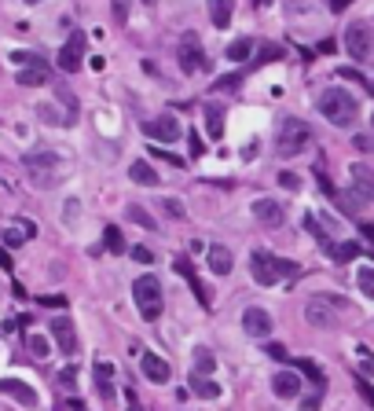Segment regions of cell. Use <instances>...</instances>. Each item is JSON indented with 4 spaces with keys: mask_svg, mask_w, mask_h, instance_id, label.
<instances>
[{
    "mask_svg": "<svg viewBox=\"0 0 374 411\" xmlns=\"http://www.w3.org/2000/svg\"><path fill=\"white\" fill-rule=\"evenodd\" d=\"M319 114H323L330 125L349 129V125L356 122V114H360V103H356L352 92H345V89H327V92L319 96Z\"/></svg>",
    "mask_w": 374,
    "mask_h": 411,
    "instance_id": "1",
    "label": "cell"
},
{
    "mask_svg": "<svg viewBox=\"0 0 374 411\" xmlns=\"http://www.w3.org/2000/svg\"><path fill=\"white\" fill-rule=\"evenodd\" d=\"M133 298H136V308L143 312L147 320H158L161 316V308H166V298H161V283H158V275H140L136 283H133Z\"/></svg>",
    "mask_w": 374,
    "mask_h": 411,
    "instance_id": "2",
    "label": "cell"
},
{
    "mask_svg": "<svg viewBox=\"0 0 374 411\" xmlns=\"http://www.w3.org/2000/svg\"><path fill=\"white\" fill-rule=\"evenodd\" d=\"M308 140H312L308 125H305L301 118H286V122L279 125V140H275V147H279L283 158H294V155H301L305 147H308Z\"/></svg>",
    "mask_w": 374,
    "mask_h": 411,
    "instance_id": "3",
    "label": "cell"
},
{
    "mask_svg": "<svg viewBox=\"0 0 374 411\" xmlns=\"http://www.w3.org/2000/svg\"><path fill=\"white\" fill-rule=\"evenodd\" d=\"M176 59H180V70L184 74L209 70V59H206V52L199 48V34H191V30L180 37V44H176Z\"/></svg>",
    "mask_w": 374,
    "mask_h": 411,
    "instance_id": "4",
    "label": "cell"
},
{
    "mask_svg": "<svg viewBox=\"0 0 374 411\" xmlns=\"http://www.w3.org/2000/svg\"><path fill=\"white\" fill-rule=\"evenodd\" d=\"M81 59H85V30H74L67 37V44L59 48V70L77 74L81 70Z\"/></svg>",
    "mask_w": 374,
    "mask_h": 411,
    "instance_id": "5",
    "label": "cell"
},
{
    "mask_svg": "<svg viewBox=\"0 0 374 411\" xmlns=\"http://www.w3.org/2000/svg\"><path fill=\"white\" fill-rule=\"evenodd\" d=\"M250 275H253V283L272 287L275 279H279V257H272L268 250H253V257H250Z\"/></svg>",
    "mask_w": 374,
    "mask_h": 411,
    "instance_id": "6",
    "label": "cell"
},
{
    "mask_svg": "<svg viewBox=\"0 0 374 411\" xmlns=\"http://www.w3.org/2000/svg\"><path fill=\"white\" fill-rule=\"evenodd\" d=\"M345 48H349V56L352 59H367L374 52V34H370V26L367 22H352L345 30Z\"/></svg>",
    "mask_w": 374,
    "mask_h": 411,
    "instance_id": "7",
    "label": "cell"
},
{
    "mask_svg": "<svg viewBox=\"0 0 374 411\" xmlns=\"http://www.w3.org/2000/svg\"><path fill=\"white\" fill-rule=\"evenodd\" d=\"M140 129H143V136L161 140V143H173L176 136H180V122H176L173 114H161V118H147V122H140Z\"/></svg>",
    "mask_w": 374,
    "mask_h": 411,
    "instance_id": "8",
    "label": "cell"
},
{
    "mask_svg": "<svg viewBox=\"0 0 374 411\" xmlns=\"http://www.w3.org/2000/svg\"><path fill=\"white\" fill-rule=\"evenodd\" d=\"M52 338H55V345H59V353H62V356H74V353H77V331H74V320L55 316V320H52Z\"/></svg>",
    "mask_w": 374,
    "mask_h": 411,
    "instance_id": "9",
    "label": "cell"
},
{
    "mask_svg": "<svg viewBox=\"0 0 374 411\" xmlns=\"http://www.w3.org/2000/svg\"><path fill=\"white\" fill-rule=\"evenodd\" d=\"M242 331H246L250 338H268L272 334V316H268V312L265 308H246V312H242Z\"/></svg>",
    "mask_w": 374,
    "mask_h": 411,
    "instance_id": "10",
    "label": "cell"
},
{
    "mask_svg": "<svg viewBox=\"0 0 374 411\" xmlns=\"http://www.w3.org/2000/svg\"><path fill=\"white\" fill-rule=\"evenodd\" d=\"M349 176H352V191L360 195L363 202H374V169L363 166V162H356V166L349 169Z\"/></svg>",
    "mask_w": 374,
    "mask_h": 411,
    "instance_id": "11",
    "label": "cell"
},
{
    "mask_svg": "<svg viewBox=\"0 0 374 411\" xmlns=\"http://www.w3.org/2000/svg\"><path fill=\"white\" fill-rule=\"evenodd\" d=\"M305 320L312 323V327H319V331L334 327V308H330V301L327 298H312V301L305 305Z\"/></svg>",
    "mask_w": 374,
    "mask_h": 411,
    "instance_id": "12",
    "label": "cell"
},
{
    "mask_svg": "<svg viewBox=\"0 0 374 411\" xmlns=\"http://www.w3.org/2000/svg\"><path fill=\"white\" fill-rule=\"evenodd\" d=\"M253 217L261 221V224H268V228H279L286 221V209L275 202V199H257L253 202Z\"/></svg>",
    "mask_w": 374,
    "mask_h": 411,
    "instance_id": "13",
    "label": "cell"
},
{
    "mask_svg": "<svg viewBox=\"0 0 374 411\" xmlns=\"http://www.w3.org/2000/svg\"><path fill=\"white\" fill-rule=\"evenodd\" d=\"M0 393H8V397H15V400L26 404V407H37V389L26 386V382H19V378H0Z\"/></svg>",
    "mask_w": 374,
    "mask_h": 411,
    "instance_id": "14",
    "label": "cell"
},
{
    "mask_svg": "<svg viewBox=\"0 0 374 411\" xmlns=\"http://www.w3.org/2000/svg\"><path fill=\"white\" fill-rule=\"evenodd\" d=\"M272 393L275 397H283V400H294L298 393H301V378H298V371H279L272 378Z\"/></svg>",
    "mask_w": 374,
    "mask_h": 411,
    "instance_id": "15",
    "label": "cell"
},
{
    "mask_svg": "<svg viewBox=\"0 0 374 411\" xmlns=\"http://www.w3.org/2000/svg\"><path fill=\"white\" fill-rule=\"evenodd\" d=\"M202 122H206L209 140H220V136H224V107H220V103L209 100V103L202 107Z\"/></svg>",
    "mask_w": 374,
    "mask_h": 411,
    "instance_id": "16",
    "label": "cell"
},
{
    "mask_svg": "<svg viewBox=\"0 0 374 411\" xmlns=\"http://www.w3.org/2000/svg\"><path fill=\"white\" fill-rule=\"evenodd\" d=\"M140 371H143L147 382H169V364L161 356H154V353H147V356L140 360Z\"/></svg>",
    "mask_w": 374,
    "mask_h": 411,
    "instance_id": "17",
    "label": "cell"
},
{
    "mask_svg": "<svg viewBox=\"0 0 374 411\" xmlns=\"http://www.w3.org/2000/svg\"><path fill=\"white\" fill-rule=\"evenodd\" d=\"M173 268H176V272H180V275L187 279V283H191V290H194V298H199L202 305H209V290L202 287V279H199V275H194V268H191V261H187V257H176V261H173Z\"/></svg>",
    "mask_w": 374,
    "mask_h": 411,
    "instance_id": "18",
    "label": "cell"
},
{
    "mask_svg": "<svg viewBox=\"0 0 374 411\" xmlns=\"http://www.w3.org/2000/svg\"><path fill=\"white\" fill-rule=\"evenodd\" d=\"M22 166H26L29 173H52V169L59 166V155H55V151H29V155L22 158Z\"/></svg>",
    "mask_w": 374,
    "mask_h": 411,
    "instance_id": "19",
    "label": "cell"
},
{
    "mask_svg": "<svg viewBox=\"0 0 374 411\" xmlns=\"http://www.w3.org/2000/svg\"><path fill=\"white\" fill-rule=\"evenodd\" d=\"M206 261H209V268H213L217 275H227V272H232V265H235V257H232V250H227V246H209V250H206Z\"/></svg>",
    "mask_w": 374,
    "mask_h": 411,
    "instance_id": "20",
    "label": "cell"
},
{
    "mask_svg": "<svg viewBox=\"0 0 374 411\" xmlns=\"http://www.w3.org/2000/svg\"><path fill=\"white\" fill-rule=\"evenodd\" d=\"M232 11H235V0H209V19H213L217 30L232 26Z\"/></svg>",
    "mask_w": 374,
    "mask_h": 411,
    "instance_id": "21",
    "label": "cell"
},
{
    "mask_svg": "<svg viewBox=\"0 0 374 411\" xmlns=\"http://www.w3.org/2000/svg\"><path fill=\"white\" fill-rule=\"evenodd\" d=\"M114 364H107V360H100L95 364V389H100V397L103 400H114Z\"/></svg>",
    "mask_w": 374,
    "mask_h": 411,
    "instance_id": "22",
    "label": "cell"
},
{
    "mask_svg": "<svg viewBox=\"0 0 374 411\" xmlns=\"http://www.w3.org/2000/svg\"><path fill=\"white\" fill-rule=\"evenodd\" d=\"M128 176H133L140 188H154V184H158V173H154V166H147V162H133Z\"/></svg>",
    "mask_w": 374,
    "mask_h": 411,
    "instance_id": "23",
    "label": "cell"
},
{
    "mask_svg": "<svg viewBox=\"0 0 374 411\" xmlns=\"http://www.w3.org/2000/svg\"><path fill=\"white\" fill-rule=\"evenodd\" d=\"M48 81V70L41 67V63H29L26 70H19V85L22 89H34V85H44Z\"/></svg>",
    "mask_w": 374,
    "mask_h": 411,
    "instance_id": "24",
    "label": "cell"
},
{
    "mask_svg": "<svg viewBox=\"0 0 374 411\" xmlns=\"http://www.w3.org/2000/svg\"><path fill=\"white\" fill-rule=\"evenodd\" d=\"M191 393H199V397H206V400H213L217 393H220V386L217 382H209L206 374H191Z\"/></svg>",
    "mask_w": 374,
    "mask_h": 411,
    "instance_id": "25",
    "label": "cell"
},
{
    "mask_svg": "<svg viewBox=\"0 0 374 411\" xmlns=\"http://www.w3.org/2000/svg\"><path fill=\"white\" fill-rule=\"evenodd\" d=\"M250 52H253V41L250 37H239V41L227 44V59H232V63H246Z\"/></svg>",
    "mask_w": 374,
    "mask_h": 411,
    "instance_id": "26",
    "label": "cell"
},
{
    "mask_svg": "<svg viewBox=\"0 0 374 411\" xmlns=\"http://www.w3.org/2000/svg\"><path fill=\"white\" fill-rule=\"evenodd\" d=\"M125 213H128V221H133V224H140V228H147V232H158V221L151 217V213H147V209H140V206H128Z\"/></svg>",
    "mask_w": 374,
    "mask_h": 411,
    "instance_id": "27",
    "label": "cell"
},
{
    "mask_svg": "<svg viewBox=\"0 0 374 411\" xmlns=\"http://www.w3.org/2000/svg\"><path fill=\"white\" fill-rule=\"evenodd\" d=\"M330 254L338 265H345V261H356L360 257V242H341V246H330Z\"/></svg>",
    "mask_w": 374,
    "mask_h": 411,
    "instance_id": "28",
    "label": "cell"
},
{
    "mask_svg": "<svg viewBox=\"0 0 374 411\" xmlns=\"http://www.w3.org/2000/svg\"><path fill=\"white\" fill-rule=\"evenodd\" d=\"M26 345H29V353H34L37 360H48V356H52V345H48V338H44V334H29V338H26Z\"/></svg>",
    "mask_w": 374,
    "mask_h": 411,
    "instance_id": "29",
    "label": "cell"
},
{
    "mask_svg": "<svg viewBox=\"0 0 374 411\" xmlns=\"http://www.w3.org/2000/svg\"><path fill=\"white\" fill-rule=\"evenodd\" d=\"M213 367H217L213 353H209V349H194V374H209Z\"/></svg>",
    "mask_w": 374,
    "mask_h": 411,
    "instance_id": "30",
    "label": "cell"
},
{
    "mask_svg": "<svg viewBox=\"0 0 374 411\" xmlns=\"http://www.w3.org/2000/svg\"><path fill=\"white\" fill-rule=\"evenodd\" d=\"M356 287H360L367 298L374 301V268H370V265H363L360 272H356Z\"/></svg>",
    "mask_w": 374,
    "mask_h": 411,
    "instance_id": "31",
    "label": "cell"
},
{
    "mask_svg": "<svg viewBox=\"0 0 374 411\" xmlns=\"http://www.w3.org/2000/svg\"><path fill=\"white\" fill-rule=\"evenodd\" d=\"M103 235H107L103 242H107V250H110V254H125V239H121V232H118V228H107Z\"/></svg>",
    "mask_w": 374,
    "mask_h": 411,
    "instance_id": "32",
    "label": "cell"
},
{
    "mask_svg": "<svg viewBox=\"0 0 374 411\" xmlns=\"http://www.w3.org/2000/svg\"><path fill=\"white\" fill-rule=\"evenodd\" d=\"M298 371H301V374H308V378H312V382L323 389V371L312 364V360H298Z\"/></svg>",
    "mask_w": 374,
    "mask_h": 411,
    "instance_id": "33",
    "label": "cell"
},
{
    "mask_svg": "<svg viewBox=\"0 0 374 411\" xmlns=\"http://www.w3.org/2000/svg\"><path fill=\"white\" fill-rule=\"evenodd\" d=\"M275 59H283V48H279V44H261L257 63H275Z\"/></svg>",
    "mask_w": 374,
    "mask_h": 411,
    "instance_id": "34",
    "label": "cell"
},
{
    "mask_svg": "<svg viewBox=\"0 0 374 411\" xmlns=\"http://www.w3.org/2000/svg\"><path fill=\"white\" fill-rule=\"evenodd\" d=\"M158 206H161V209H166V213H169V217H176V221H180V217H184V202H180V199H161Z\"/></svg>",
    "mask_w": 374,
    "mask_h": 411,
    "instance_id": "35",
    "label": "cell"
},
{
    "mask_svg": "<svg viewBox=\"0 0 374 411\" xmlns=\"http://www.w3.org/2000/svg\"><path fill=\"white\" fill-rule=\"evenodd\" d=\"M22 242H26L22 228H8V232H4V246H11V250H15V246H22Z\"/></svg>",
    "mask_w": 374,
    "mask_h": 411,
    "instance_id": "36",
    "label": "cell"
},
{
    "mask_svg": "<svg viewBox=\"0 0 374 411\" xmlns=\"http://www.w3.org/2000/svg\"><path fill=\"white\" fill-rule=\"evenodd\" d=\"M37 114L48 122V125H59V114H55V107L52 103H37Z\"/></svg>",
    "mask_w": 374,
    "mask_h": 411,
    "instance_id": "37",
    "label": "cell"
},
{
    "mask_svg": "<svg viewBox=\"0 0 374 411\" xmlns=\"http://www.w3.org/2000/svg\"><path fill=\"white\" fill-rule=\"evenodd\" d=\"M279 184H283L286 191H298V188H301V176H298V173H279Z\"/></svg>",
    "mask_w": 374,
    "mask_h": 411,
    "instance_id": "38",
    "label": "cell"
},
{
    "mask_svg": "<svg viewBox=\"0 0 374 411\" xmlns=\"http://www.w3.org/2000/svg\"><path fill=\"white\" fill-rule=\"evenodd\" d=\"M59 386H62V389H74V386H77V367H67V371H62V374H59Z\"/></svg>",
    "mask_w": 374,
    "mask_h": 411,
    "instance_id": "39",
    "label": "cell"
},
{
    "mask_svg": "<svg viewBox=\"0 0 374 411\" xmlns=\"http://www.w3.org/2000/svg\"><path fill=\"white\" fill-rule=\"evenodd\" d=\"M356 389H360V397H363V400L374 407V386L367 382V378H360V382H356Z\"/></svg>",
    "mask_w": 374,
    "mask_h": 411,
    "instance_id": "40",
    "label": "cell"
},
{
    "mask_svg": "<svg viewBox=\"0 0 374 411\" xmlns=\"http://www.w3.org/2000/svg\"><path fill=\"white\" fill-rule=\"evenodd\" d=\"M133 257L140 261V265H151V261H154V254L147 250V246H133Z\"/></svg>",
    "mask_w": 374,
    "mask_h": 411,
    "instance_id": "41",
    "label": "cell"
},
{
    "mask_svg": "<svg viewBox=\"0 0 374 411\" xmlns=\"http://www.w3.org/2000/svg\"><path fill=\"white\" fill-rule=\"evenodd\" d=\"M114 15H118V22L128 19V0H114Z\"/></svg>",
    "mask_w": 374,
    "mask_h": 411,
    "instance_id": "42",
    "label": "cell"
},
{
    "mask_svg": "<svg viewBox=\"0 0 374 411\" xmlns=\"http://www.w3.org/2000/svg\"><path fill=\"white\" fill-rule=\"evenodd\" d=\"M265 353H268L272 360H286V349H283V345H279V341H272V345H268V349H265Z\"/></svg>",
    "mask_w": 374,
    "mask_h": 411,
    "instance_id": "43",
    "label": "cell"
},
{
    "mask_svg": "<svg viewBox=\"0 0 374 411\" xmlns=\"http://www.w3.org/2000/svg\"><path fill=\"white\" fill-rule=\"evenodd\" d=\"M154 155H158V158H166V162H173V166H176V169H180V166H184V158H176V155H169V151H158V147H154Z\"/></svg>",
    "mask_w": 374,
    "mask_h": 411,
    "instance_id": "44",
    "label": "cell"
},
{
    "mask_svg": "<svg viewBox=\"0 0 374 411\" xmlns=\"http://www.w3.org/2000/svg\"><path fill=\"white\" fill-rule=\"evenodd\" d=\"M34 184L37 188H52V173H34Z\"/></svg>",
    "mask_w": 374,
    "mask_h": 411,
    "instance_id": "45",
    "label": "cell"
},
{
    "mask_svg": "<svg viewBox=\"0 0 374 411\" xmlns=\"http://www.w3.org/2000/svg\"><path fill=\"white\" fill-rule=\"evenodd\" d=\"M356 147H360V151H374V140L370 136H356Z\"/></svg>",
    "mask_w": 374,
    "mask_h": 411,
    "instance_id": "46",
    "label": "cell"
},
{
    "mask_svg": "<svg viewBox=\"0 0 374 411\" xmlns=\"http://www.w3.org/2000/svg\"><path fill=\"white\" fill-rule=\"evenodd\" d=\"M352 4V0H330V11H345Z\"/></svg>",
    "mask_w": 374,
    "mask_h": 411,
    "instance_id": "47",
    "label": "cell"
},
{
    "mask_svg": "<svg viewBox=\"0 0 374 411\" xmlns=\"http://www.w3.org/2000/svg\"><path fill=\"white\" fill-rule=\"evenodd\" d=\"M0 268L11 272V257H8V250H0Z\"/></svg>",
    "mask_w": 374,
    "mask_h": 411,
    "instance_id": "48",
    "label": "cell"
},
{
    "mask_svg": "<svg viewBox=\"0 0 374 411\" xmlns=\"http://www.w3.org/2000/svg\"><path fill=\"white\" fill-rule=\"evenodd\" d=\"M67 217H70V221H77V202H74V199L67 202Z\"/></svg>",
    "mask_w": 374,
    "mask_h": 411,
    "instance_id": "49",
    "label": "cell"
},
{
    "mask_svg": "<svg viewBox=\"0 0 374 411\" xmlns=\"http://www.w3.org/2000/svg\"><path fill=\"white\" fill-rule=\"evenodd\" d=\"M301 411H319V400H316V397H312V400H305V404H301Z\"/></svg>",
    "mask_w": 374,
    "mask_h": 411,
    "instance_id": "50",
    "label": "cell"
},
{
    "mask_svg": "<svg viewBox=\"0 0 374 411\" xmlns=\"http://www.w3.org/2000/svg\"><path fill=\"white\" fill-rule=\"evenodd\" d=\"M363 235H367V242L374 246V224H363Z\"/></svg>",
    "mask_w": 374,
    "mask_h": 411,
    "instance_id": "51",
    "label": "cell"
},
{
    "mask_svg": "<svg viewBox=\"0 0 374 411\" xmlns=\"http://www.w3.org/2000/svg\"><path fill=\"white\" fill-rule=\"evenodd\" d=\"M253 4H257V8H268V4H272V0H253Z\"/></svg>",
    "mask_w": 374,
    "mask_h": 411,
    "instance_id": "52",
    "label": "cell"
},
{
    "mask_svg": "<svg viewBox=\"0 0 374 411\" xmlns=\"http://www.w3.org/2000/svg\"><path fill=\"white\" fill-rule=\"evenodd\" d=\"M26 4H41V0H26Z\"/></svg>",
    "mask_w": 374,
    "mask_h": 411,
    "instance_id": "53",
    "label": "cell"
},
{
    "mask_svg": "<svg viewBox=\"0 0 374 411\" xmlns=\"http://www.w3.org/2000/svg\"><path fill=\"white\" fill-rule=\"evenodd\" d=\"M367 92H370V96H374V85H370V89H367Z\"/></svg>",
    "mask_w": 374,
    "mask_h": 411,
    "instance_id": "54",
    "label": "cell"
}]
</instances>
